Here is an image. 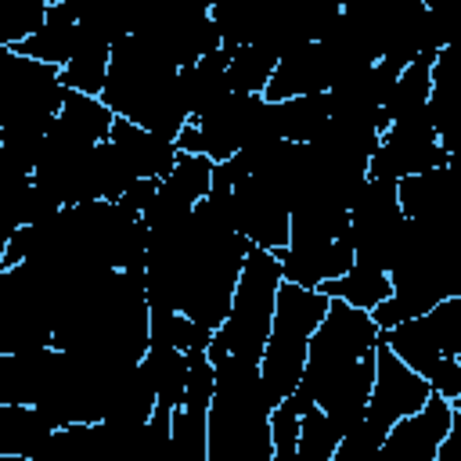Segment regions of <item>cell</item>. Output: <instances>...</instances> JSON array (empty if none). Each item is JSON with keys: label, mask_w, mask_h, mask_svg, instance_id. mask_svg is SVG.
<instances>
[{"label": "cell", "mask_w": 461, "mask_h": 461, "mask_svg": "<svg viewBox=\"0 0 461 461\" xmlns=\"http://www.w3.org/2000/svg\"><path fill=\"white\" fill-rule=\"evenodd\" d=\"M378 342L382 328L371 310L349 306L346 299H331L324 321L317 324L306 353V367L288 400V411L306 414L310 407H324L342 436L367 414V400L378 371Z\"/></svg>", "instance_id": "cell-1"}, {"label": "cell", "mask_w": 461, "mask_h": 461, "mask_svg": "<svg viewBox=\"0 0 461 461\" xmlns=\"http://www.w3.org/2000/svg\"><path fill=\"white\" fill-rule=\"evenodd\" d=\"M101 101L115 115L155 133H166L173 140L191 119L187 101L180 94V65L140 32H130L119 43H112V68Z\"/></svg>", "instance_id": "cell-2"}, {"label": "cell", "mask_w": 461, "mask_h": 461, "mask_svg": "<svg viewBox=\"0 0 461 461\" xmlns=\"http://www.w3.org/2000/svg\"><path fill=\"white\" fill-rule=\"evenodd\" d=\"M285 270L281 259L270 249L252 245L234 288V303L227 321L212 331L209 357H245V360H263L270 328H274V310H277V292H281Z\"/></svg>", "instance_id": "cell-3"}, {"label": "cell", "mask_w": 461, "mask_h": 461, "mask_svg": "<svg viewBox=\"0 0 461 461\" xmlns=\"http://www.w3.org/2000/svg\"><path fill=\"white\" fill-rule=\"evenodd\" d=\"M328 306H331V295H324L321 288H303L295 281H281L274 328H270V339H267V349L259 360L267 396L274 407L281 400H288L292 389L299 385L306 353H310V339H313L317 324L324 321Z\"/></svg>", "instance_id": "cell-4"}, {"label": "cell", "mask_w": 461, "mask_h": 461, "mask_svg": "<svg viewBox=\"0 0 461 461\" xmlns=\"http://www.w3.org/2000/svg\"><path fill=\"white\" fill-rule=\"evenodd\" d=\"M382 339L400 360L429 378L432 393L447 396L450 403L461 396V295L443 299L396 328H385Z\"/></svg>", "instance_id": "cell-5"}, {"label": "cell", "mask_w": 461, "mask_h": 461, "mask_svg": "<svg viewBox=\"0 0 461 461\" xmlns=\"http://www.w3.org/2000/svg\"><path fill=\"white\" fill-rule=\"evenodd\" d=\"M202 133V151L212 162H223L230 155H238L249 144L259 140H274L277 137V122H274V101H267L263 94H230L223 97L216 108H209L205 115L191 119Z\"/></svg>", "instance_id": "cell-6"}, {"label": "cell", "mask_w": 461, "mask_h": 461, "mask_svg": "<svg viewBox=\"0 0 461 461\" xmlns=\"http://www.w3.org/2000/svg\"><path fill=\"white\" fill-rule=\"evenodd\" d=\"M450 162V151L439 140V130L432 122L429 108H418L411 115H400L382 133V144L375 148L367 162V176L382 180H403L414 173H429Z\"/></svg>", "instance_id": "cell-7"}, {"label": "cell", "mask_w": 461, "mask_h": 461, "mask_svg": "<svg viewBox=\"0 0 461 461\" xmlns=\"http://www.w3.org/2000/svg\"><path fill=\"white\" fill-rule=\"evenodd\" d=\"M234 227L259 249H281L292 234V198L263 173H249L230 187Z\"/></svg>", "instance_id": "cell-8"}, {"label": "cell", "mask_w": 461, "mask_h": 461, "mask_svg": "<svg viewBox=\"0 0 461 461\" xmlns=\"http://www.w3.org/2000/svg\"><path fill=\"white\" fill-rule=\"evenodd\" d=\"M429 396H432L429 378L418 375L407 360H400L396 349L382 339V342H378L375 389H371V400H367V414H364V418H367L382 436H389V429H393L400 418L421 411Z\"/></svg>", "instance_id": "cell-9"}, {"label": "cell", "mask_w": 461, "mask_h": 461, "mask_svg": "<svg viewBox=\"0 0 461 461\" xmlns=\"http://www.w3.org/2000/svg\"><path fill=\"white\" fill-rule=\"evenodd\" d=\"M212 169H216V162H212L209 155L180 151V162L173 166L169 176L158 180V191H155L151 205L144 209V223H148V230L191 216L194 205L212 191Z\"/></svg>", "instance_id": "cell-10"}, {"label": "cell", "mask_w": 461, "mask_h": 461, "mask_svg": "<svg viewBox=\"0 0 461 461\" xmlns=\"http://www.w3.org/2000/svg\"><path fill=\"white\" fill-rule=\"evenodd\" d=\"M450 418H454V403L439 393H432L425 400L421 411L400 418L382 450H378V461H436V450L443 443V436L450 432Z\"/></svg>", "instance_id": "cell-11"}, {"label": "cell", "mask_w": 461, "mask_h": 461, "mask_svg": "<svg viewBox=\"0 0 461 461\" xmlns=\"http://www.w3.org/2000/svg\"><path fill=\"white\" fill-rule=\"evenodd\" d=\"M339 79H342L339 58L321 40H310L277 61L263 97L267 101H288V97H303V94H321V90H331Z\"/></svg>", "instance_id": "cell-12"}, {"label": "cell", "mask_w": 461, "mask_h": 461, "mask_svg": "<svg viewBox=\"0 0 461 461\" xmlns=\"http://www.w3.org/2000/svg\"><path fill=\"white\" fill-rule=\"evenodd\" d=\"M429 112H432L443 148L450 151V166L461 169V40L447 43L432 61Z\"/></svg>", "instance_id": "cell-13"}, {"label": "cell", "mask_w": 461, "mask_h": 461, "mask_svg": "<svg viewBox=\"0 0 461 461\" xmlns=\"http://www.w3.org/2000/svg\"><path fill=\"white\" fill-rule=\"evenodd\" d=\"M274 256L281 259L285 281H295L303 288H321L324 281L342 277L357 263V252H353L349 234H342L335 241H313V245L288 241V245L274 249Z\"/></svg>", "instance_id": "cell-14"}, {"label": "cell", "mask_w": 461, "mask_h": 461, "mask_svg": "<svg viewBox=\"0 0 461 461\" xmlns=\"http://www.w3.org/2000/svg\"><path fill=\"white\" fill-rule=\"evenodd\" d=\"M400 205L411 220H461V169L450 162L400 180Z\"/></svg>", "instance_id": "cell-15"}, {"label": "cell", "mask_w": 461, "mask_h": 461, "mask_svg": "<svg viewBox=\"0 0 461 461\" xmlns=\"http://www.w3.org/2000/svg\"><path fill=\"white\" fill-rule=\"evenodd\" d=\"M108 140L115 144V151L122 155V162L133 169V176H155V180H162L180 162V144L173 137L155 133L148 126H137V122H130L122 115H115Z\"/></svg>", "instance_id": "cell-16"}, {"label": "cell", "mask_w": 461, "mask_h": 461, "mask_svg": "<svg viewBox=\"0 0 461 461\" xmlns=\"http://www.w3.org/2000/svg\"><path fill=\"white\" fill-rule=\"evenodd\" d=\"M83 40H86V25L79 22L76 4L72 0H54L50 11H47V22L32 36H25L22 43H14V50L61 68V65H68L76 58V50L83 47Z\"/></svg>", "instance_id": "cell-17"}, {"label": "cell", "mask_w": 461, "mask_h": 461, "mask_svg": "<svg viewBox=\"0 0 461 461\" xmlns=\"http://www.w3.org/2000/svg\"><path fill=\"white\" fill-rule=\"evenodd\" d=\"M58 425L36 403H0V457L40 461Z\"/></svg>", "instance_id": "cell-18"}, {"label": "cell", "mask_w": 461, "mask_h": 461, "mask_svg": "<svg viewBox=\"0 0 461 461\" xmlns=\"http://www.w3.org/2000/svg\"><path fill=\"white\" fill-rule=\"evenodd\" d=\"M230 54H234V43H223L220 50H212V54L198 58L194 65H184L180 68V94L187 101V115L191 119L205 115L209 108H216L223 97L234 94V86L227 79Z\"/></svg>", "instance_id": "cell-19"}, {"label": "cell", "mask_w": 461, "mask_h": 461, "mask_svg": "<svg viewBox=\"0 0 461 461\" xmlns=\"http://www.w3.org/2000/svg\"><path fill=\"white\" fill-rule=\"evenodd\" d=\"M274 122H277V137H285V140H317L321 130L331 122L328 90L274 101Z\"/></svg>", "instance_id": "cell-20"}, {"label": "cell", "mask_w": 461, "mask_h": 461, "mask_svg": "<svg viewBox=\"0 0 461 461\" xmlns=\"http://www.w3.org/2000/svg\"><path fill=\"white\" fill-rule=\"evenodd\" d=\"M144 367L151 371V382H155V393H158V403L176 411L184 403V393H187V375H191V357L176 346H166V342H148V353H144Z\"/></svg>", "instance_id": "cell-21"}, {"label": "cell", "mask_w": 461, "mask_h": 461, "mask_svg": "<svg viewBox=\"0 0 461 461\" xmlns=\"http://www.w3.org/2000/svg\"><path fill=\"white\" fill-rule=\"evenodd\" d=\"M108 68H112V43L86 29V40L76 50V58L68 65H61V83L68 90H83V94L101 97V90L108 83Z\"/></svg>", "instance_id": "cell-22"}, {"label": "cell", "mask_w": 461, "mask_h": 461, "mask_svg": "<svg viewBox=\"0 0 461 461\" xmlns=\"http://www.w3.org/2000/svg\"><path fill=\"white\" fill-rule=\"evenodd\" d=\"M324 295L331 299H346L349 306H360V310H375L378 303H385L393 295V277L385 270H375V267H360L353 263L342 277H331L321 285Z\"/></svg>", "instance_id": "cell-23"}, {"label": "cell", "mask_w": 461, "mask_h": 461, "mask_svg": "<svg viewBox=\"0 0 461 461\" xmlns=\"http://www.w3.org/2000/svg\"><path fill=\"white\" fill-rule=\"evenodd\" d=\"M432 61L436 58L425 54V58H414L411 65H403V72L396 76V83H393V90H389V97L382 104L389 122L400 119V115H411L418 108H429V97H432Z\"/></svg>", "instance_id": "cell-24"}, {"label": "cell", "mask_w": 461, "mask_h": 461, "mask_svg": "<svg viewBox=\"0 0 461 461\" xmlns=\"http://www.w3.org/2000/svg\"><path fill=\"white\" fill-rule=\"evenodd\" d=\"M339 443L342 429L324 407H310L306 414H299V461H335Z\"/></svg>", "instance_id": "cell-25"}, {"label": "cell", "mask_w": 461, "mask_h": 461, "mask_svg": "<svg viewBox=\"0 0 461 461\" xmlns=\"http://www.w3.org/2000/svg\"><path fill=\"white\" fill-rule=\"evenodd\" d=\"M274 68H277V58L274 54H267L256 43H241L230 54L227 79H230V86L238 94H263L267 83H270V76H274Z\"/></svg>", "instance_id": "cell-26"}, {"label": "cell", "mask_w": 461, "mask_h": 461, "mask_svg": "<svg viewBox=\"0 0 461 461\" xmlns=\"http://www.w3.org/2000/svg\"><path fill=\"white\" fill-rule=\"evenodd\" d=\"M151 342H166V346H176L184 353L198 349V346H212V328L191 321L187 313L180 310H151Z\"/></svg>", "instance_id": "cell-27"}, {"label": "cell", "mask_w": 461, "mask_h": 461, "mask_svg": "<svg viewBox=\"0 0 461 461\" xmlns=\"http://www.w3.org/2000/svg\"><path fill=\"white\" fill-rule=\"evenodd\" d=\"M54 0H0V43L14 47L25 36H32L50 11Z\"/></svg>", "instance_id": "cell-28"}, {"label": "cell", "mask_w": 461, "mask_h": 461, "mask_svg": "<svg viewBox=\"0 0 461 461\" xmlns=\"http://www.w3.org/2000/svg\"><path fill=\"white\" fill-rule=\"evenodd\" d=\"M270 432H274V461H299V414L277 403L270 411Z\"/></svg>", "instance_id": "cell-29"}, {"label": "cell", "mask_w": 461, "mask_h": 461, "mask_svg": "<svg viewBox=\"0 0 461 461\" xmlns=\"http://www.w3.org/2000/svg\"><path fill=\"white\" fill-rule=\"evenodd\" d=\"M155 191H158V180L155 176H137L115 202L122 205V209H130V212H137V216H144V209L151 205V198H155Z\"/></svg>", "instance_id": "cell-30"}, {"label": "cell", "mask_w": 461, "mask_h": 461, "mask_svg": "<svg viewBox=\"0 0 461 461\" xmlns=\"http://www.w3.org/2000/svg\"><path fill=\"white\" fill-rule=\"evenodd\" d=\"M436 461H461V407H454L450 432L443 436V443L436 450Z\"/></svg>", "instance_id": "cell-31"}, {"label": "cell", "mask_w": 461, "mask_h": 461, "mask_svg": "<svg viewBox=\"0 0 461 461\" xmlns=\"http://www.w3.org/2000/svg\"><path fill=\"white\" fill-rule=\"evenodd\" d=\"M454 407H461V396H457V400H454Z\"/></svg>", "instance_id": "cell-32"}]
</instances>
